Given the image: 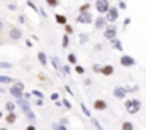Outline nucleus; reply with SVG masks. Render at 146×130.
<instances>
[{
  "mask_svg": "<svg viewBox=\"0 0 146 130\" xmlns=\"http://www.w3.org/2000/svg\"><path fill=\"white\" fill-rule=\"evenodd\" d=\"M61 105H63L66 110H72V101H70V100H66V98H65V100H61Z\"/></svg>",
  "mask_w": 146,
  "mask_h": 130,
  "instance_id": "nucleus-29",
  "label": "nucleus"
},
{
  "mask_svg": "<svg viewBox=\"0 0 146 130\" xmlns=\"http://www.w3.org/2000/svg\"><path fill=\"white\" fill-rule=\"evenodd\" d=\"M27 5H29V7H31V9H33L34 12H37V14H39V9H37V7H36V3H34L33 0H27Z\"/></svg>",
  "mask_w": 146,
  "mask_h": 130,
  "instance_id": "nucleus-34",
  "label": "nucleus"
},
{
  "mask_svg": "<svg viewBox=\"0 0 146 130\" xmlns=\"http://www.w3.org/2000/svg\"><path fill=\"white\" fill-rule=\"evenodd\" d=\"M60 123H61V125H65V127H68V118H61V120H60Z\"/></svg>",
  "mask_w": 146,
  "mask_h": 130,
  "instance_id": "nucleus-43",
  "label": "nucleus"
},
{
  "mask_svg": "<svg viewBox=\"0 0 146 130\" xmlns=\"http://www.w3.org/2000/svg\"><path fill=\"white\" fill-rule=\"evenodd\" d=\"M22 29L21 27H17V26H12L10 29H9V37L12 39V41H21L22 39Z\"/></svg>",
  "mask_w": 146,
  "mask_h": 130,
  "instance_id": "nucleus-7",
  "label": "nucleus"
},
{
  "mask_svg": "<svg viewBox=\"0 0 146 130\" xmlns=\"http://www.w3.org/2000/svg\"><path fill=\"white\" fill-rule=\"evenodd\" d=\"M34 103H36L37 106H42V105H44V100H36Z\"/></svg>",
  "mask_w": 146,
  "mask_h": 130,
  "instance_id": "nucleus-46",
  "label": "nucleus"
},
{
  "mask_svg": "<svg viewBox=\"0 0 146 130\" xmlns=\"http://www.w3.org/2000/svg\"><path fill=\"white\" fill-rule=\"evenodd\" d=\"M54 20H56V24H60V26H66V24H68L66 15H63V14H56V15H54Z\"/></svg>",
  "mask_w": 146,
  "mask_h": 130,
  "instance_id": "nucleus-15",
  "label": "nucleus"
},
{
  "mask_svg": "<svg viewBox=\"0 0 146 130\" xmlns=\"http://www.w3.org/2000/svg\"><path fill=\"white\" fill-rule=\"evenodd\" d=\"M19 22H21V24H26V17H24V15H22V14H21V15H19Z\"/></svg>",
  "mask_w": 146,
  "mask_h": 130,
  "instance_id": "nucleus-45",
  "label": "nucleus"
},
{
  "mask_svg": "<svg viewBox=\"0 0 146 130\" xmlns=\"http://www.w3.org/2000/svg\"><path fill=\"white\" fill-rule=\"evenodd\" d=\"M3 91H5V90H3V88H0V93H3Z\"/></svg>",
  "mask_w": 146,
  "mask_h": 130,
  "instance_id": "nucleus-51",
  "label": "nucleus"
},
{
  "mask_svg": "<svg viewBox=\"0 0 146 130\" xmlns=\"http://www.w3.org/2000/svg\"><path fill=\"white\" fill-rule=\"evenodd\" d=\"M129 22H131V19H129V17H127V19H124V27H127V26H129Z\"/></svg>",
  "mask_w": 146,
  "mask_h": 130,
  "instance_id": "nucleus-47",
  "label": "nucleus"
},
{
  "mask_svg": "<svg viewBox=\"0 0 146 130\" xmlns=\"http://www.w3.org/2000/svg\"><path fill=\"white\" fill-rule=\"evenodd\" d=\"M66 61H68V64H78V59H76V54H73V53H70L68 54V58H66Z\"/></svg>",
  "mask_w": 146,
  "mask_h": 130,
  "instance_id": "nucleus-19",
  "label": "nucleus"
},
{
  "mask_svg": "<svg viewBox=\"0 0 146 130\" xmlns=\"http://www.w3.org/2000/svg\"><path fill=\"white\" fill-rule=\"evenodd\" d=\"M49 61L53 63V66H54V69H56V71L60 73V59H58V56H53V58H51Z\"/></svg>",
  "mask_w": 146,
  "mask_h": 130,
  "instance_id": "nucleus-25",
  "label": "nucleus"
},
{
  "mask_svg": "<svg viewBox=\"0 0 146 130\" xmlns=\"http://www.w3.org/2000/svg\"><path fill=\"white\" fill-rule=\"evenodd\" d=\"M110 46H112V49H115V51H122V41L117 39V37L110 41Z\"/></svg>",
  "mask_w": 146,
  "mask_h": 130,
  "instance_id": "nucleus-17",
  "label": "nucleus"
},
{
  "mask_svg": "<svg viewBox=\"0 0 146 130\" xmlns=\"http://www.w3.org/2000/svg\"><path fill=\"white\" fill-rule=\"evenodd\" d=\"M3 27H5V26H3V20H0V32L3 31Z\"/></svg>",
  "mask_w": 146,
  "mask_h": 130,
  "instance_id": "nucleus-48",
  "label": "nucleus"
},
{
  "mask_svg": "<svg viewBox=\"0 0 146 130\" xmlns=\"http://www.w3.org/2000/svg\"><path fill=\"white\" fill-rule=\"evenodd\" d=\"M61 46L66 49L68 46H70V35H66V34H63V37H61Z\"/></svg>",
  "mask_w": 146,
  "mask_h": 130,
  "instance_id": "nucleus-23",
  "label": "nucleus"
},
{
  "mask_svg": "<svg viewBox=\"0 0 146 130\" xmlns=\"http://www.w3.org/2000/svg\"><path fill=\"white\" fill-rule=\"evenodd\" d=\"M119 7H121V10H126V9H127V5H126L124 0H119Z\"/></svg>",
  "mask_w": 146,
  "mask_h": 130,
  "instance_id": "nucleus-38",
  "label": "nucleus"
},
{
  "mask_svg": "<svg viewBox=\"0 0 146 130\" xmlns=\"http://www.w3.org/2000/svg\"><path fill=\"white\" fill-rule=\"evenodd\" d=\"M82 12H90V3H83L82 7H80V14Z\"/></svg>",
  "mask_w": 146,
  "mask_h": 130,
  "instance_id": "nucleus-33",
  "label": "nucleus"
},
{
  "mask_svg": "<svg viewBox=\"0 0 146 130\" xmlns=\"http://www.w3.org/2000/svg\"><path fill=\"white\" fill-rule=\"evenodd\" d=\"M51 100L58 101V100H60V95H58V93H51Z\"/></svg>",
  "mask_w": 146,
  "mask_h": 130,
  "instance_id": "nucleus-42",
  "label": "nucleus"
},
{
  "mask_svg": "<svg viewBox=\"0 0 146 130\" xmlns=\"http://www.w3.org/2000/svg\"><path fill=\"white\" fill-rule=\"evenodd\" d=\"M92 69H94L95 73H99V74H100V69H102V64H94V66H92Z\"/></svg>",
  "mask_w": 146,
  "mask_h": 130,
  "instance_id": "nucleus-36",
  "label": "nucleus"
},
{
  "mask_svg": "<svg viewBox=\"0 0 146 130\" xmlns=\"http://www.w3.org/2000/svg\"><path fill=\"white\" fill-rule=\"evenodd\" d=\"M63 27H65V34H66V35H72L73 34V27L70 24H66V26H63Z\"/></svg>",
  "mask_w": 146,
  "mask_h": 130,
  "instance_id": "nucleus-32",
  "label": "nucleus"
},
{
  "mask_svg": "<svg viewBox=\"0 0 146 130\" xmlns=\"http://www.w3.org/2000/svg\"><path fill=\"white\" fill-rule=\"evenodd\" d=\"M87 41H88V37H87L85 34H82V35H80V42L83 44V42H87Z\"/></svg>",
  "mask_w": 146,
  "mask_h": 130,
  "instance_id": "nucleus-41",
  "label": "nucleus"
},
{
  "mask_svg": "<svg viewBox=\"0 0 146 130\" xmlns=\"http://www.w3.org/2000/svg\"><path fill=\"white\" fill-rule=\"evenodd\" d=\"M70 71H72V69H70V66L68 64L63 66V74H70Z\"/></svg>",
  "mask_w": 146,
  "mask_h": 130,
  "instance_id": "nucleus-39",
  "label": "nucleus"
},
{
  "mask_svg": "<svg viewBox=\"0 0 146 130\" xmlns=\"http://www.w3.org/2000/svg\"><path fill=\"white\" fill-rule=\"evenodd\" d=\"M75 73L76 74H85V68L80 64H75Z\"/></svg>",
  "mask_w": 146,
  "mask_h": 130,
  "instance_id": "nucleus-28",
  "label": "nucleus"
},
{
  "mask_svg": "<svg viewBox=\"0 0 146 130\" xmlns=\"http://www.w3.org/2000/svg\"><path fill=\"white\" fill-rule=\"evenodd\" d=\"M112 95H114V98H117V100H124V98L127 97L126 86H115V88L112 90Z\"/></svg>",
  "mask_w": 146,
  "mask_h": 130,
  "instance_id": "nucleus-9",
  "label": "nucleus"
},
{
  "mask_svg": "<svg viewBox=\"0 0 146 130\" xmlns=\"http://www.w3.org/2000/svg\"><path fill=\"white\" fill-rule=\"evenodd\" d=\"M94 110H97V112H106L107 110V101L106 100H102V98H99V100H94Z\"/></svg>",
  "mask_w": 146,
  "mask_h": 130,
  "instance_id": "nucleus-10",
  "label": "nucleus"
},
{
  "mask_svg": "<svg viewBox=\"0 0 146 130\" xmlns=\"http://www.w3.org/2000/svg\"><path fill=\"white\" fill-rule=\"evenodd\" d=\"M7 9H9L10 12H15V10H17V5H15V3H10V5H9Z\"/></svg>",
  "mask_w": 146,
  "mask_h": 130,
  "instance_id": "nucleus-40",
  "label": "nucleus"
},
{
  "mask_svg": "<svg viewBox=\"0 0 146 130\" xmlns=\"http://www.w3.org/2000/svg\"><path fill=\"white\" fill-rule=\"evenodd\" d=\"M80 108H82V112H83V115H85V117L92 118V113H90V110L87 108V105H85V103H80Z\"/></svg>",
  "mask_w": 146,
  "mask_h": 130,
  "instance_id": "nucleus-24",
  "label": "nucleus"
},
{
  "mask_svg": "<svg viewBox=\"0 0 146 130\" xmlns=\"http://www.w3.org/2000/svg\"><path fill=\"white\" fill-rule=\"evenodd\" d=\"M15 106H17L15 101H7V103H5V110H7V113H9V112H15Z\"/></svg>",
  "mask_w": 146,
  "mask_h": 130,
  "instance_id": "nucleus-21",
  "label": "nucleus"
},
{
  "mask_svg": "<svg viewBox=\"0 0 146 130\" xmlns=\"http://www.w3.org/2000/svg\"><path fill=\"white\" fill-rule=\"evenodd\" d=\"M124 108H126V112H127L129 115H136V113H139V110H141V100H138V98H129V100L124 101Z\"/></svg>",
  "mask_w": 146,
  "mask_h": 130,
  "instance_id": "nucleus-1",
  "label": "nucleus"
},
{
  "mask_svg": "<svg viewBox=\"0 0 146 130\" xmlns=\"http://www.w3.org/2000/svg\"><path fill=\"white\" fill-rule=\"evenodd\" d=\"M106 22L107 24H114L115 20H119V9L117 7H109V10L106 12Z\"/></svg>",
  "mask_w": 146,
  "mask_h": 130,
  "instance_id": "nucleus-3",
  "label": "nucleus"
},
{
  "mask_svg": "<svg viewBox=\"0 0 146 130\" xmlns=\"http://www.w3.org/2000/svg\"><path fill=\"white\" fill-rule=\"evenodd\" d=\"M2 118H3V112L0 110V120H2Z\"/></svg>",
  "mask_w": 146,
  "mask_h": 130,
  "instance_id": "nucleus-49",
  "label": "nucleus"
},
{
  "mask_svg": "<svg viewBox=\"0 0 146 130\" xmlns=\"http://www.w3.org/2000/svg\"><path fill=\"white\" fill-rule=\"evenodd\" d=\"M121 130H134V123L133 122H122L121 123Z\"/></svg>",
  "mask_w": 146,
  "mask_h": 130,
  "instance_id": "nucleus-20",
  "label": "nucleus"
},
{
  "mask_svg": "<svg viewBox=\"0 0 146 130\" xmlns=\"http://www.w3.org/2000/svg\"><path fill=\"white\" fill-rule=\"evenodd\" d=\"M33 95H34L37 100H44V95H42V91H39V90H33Z\"/></svg>",
  "mask_w": 146,
  "mask_h": 130,
  "instance_id": "nucleus-31",
  "label": "nucleus"
},
{
  "mask_svg": "<svg viewBox=\"0 0 146 130\" xmlns=\"http://www.w3.org/2000/svg\"><path fill=\"white\" fill-rule=\"evenodd\" d=\"M14 79L10 76H5V74H0V85H12Z\"/></svg>",
  "mask_w": 146,
  "mask_h": 130,
  "instance_id": "nucleus-18",
  "label": "nucleus"
},
{
  "mask_svg": "<svg viewBox=\"0 0 146 130\" xmlns=\"http://www.w3.org/2000/svg\"><path fill=\"white\" fill-rule=\"evenodd\" d=\"M24 88L26 86H24L22 81H14L10 85V88H9V93L15 98V100H19V98H24Z\"/></svg>",
  "mask_w": 146,
  "mask_h": 130,
  "instance_id": "nucleus-2",
  "label": "nucleus"
},
{
  "mask_svg": "<svg viewBox=\"0 0 146 130\" xmlns=\"http://www.w3.org/2000/svg\"><path fill=\"white\" fill-rule=\"evenodd\" d=\"M44 2H46V5H48V7H53V9L60 5V0H44Z\"/></svg>",
  "mask_w": 146,
  "mask_h": 130,
  "instance_id": "nucleus-27",
  "label": "nucleus"
},
{
  "mask_svg": "<svg viewBox=\"0 0 146 130\" xmlns=\"http://www.w3.org/2000/svg\"><path fill=\"white\" fill-rule=\"evenodd\" d=\"M37 61L41 63V66H44V68H46L49 59H48V56H46V54H44L42 51H39V53H37Z\"/></svg>",
  "mask_w": 146,
  "mask_h": 130,
  "instance_id": "nucleus-16",
  "label": "nucleus"
},
{
  "mask_svg": "<svg viewBox=\"0 0 146 130\" xmlns=\"http://www.w3.org/2000/svg\"><path fill=\"white\" fill-rule=\"evenodd\" d=\"M94 26H95V29H99V31H104V29H106V26H107V22H106V19L100 15V17L94 19Z\"/></svg>",
  "mask_w": 146,
  "mask_h": 130,
  "instance_id": "nucleus-12",
  "label": "nucleus"
},
{
  "mask_svg": "<svg viewBox=\"0 0 146 130\" xmlns=\"http://www.w3.org/2000/svg\"><path fill=\"white\" fill-rule=\"evenodd\" d=\"M104 37H106L107 41H112V39H115V37H117V27H115L114 24H109V26H106V29H104Z\"/></svg>",
  "mask_w": 146,
  "mask_h": 130,
  "instance_id": "nucleus-6",
  "label": "nucleus"
},
{
  "mask_svg": "<svg viewBox=\"0 0 146 130\" xmlns=\"http://www.w3.org/2000/svg\"><path fill=\"white\" fill-rule=\"evenodd\" d=\"M15 105H17V106H21V110H22L24 113L31 110V103H29L26 98H19V100H15Z\"/></svg>",
  "mask_w": 146,
  "mask_h": 130,
  "instance_id": "nucleus-11",
  "label": "nucleus"
},
{
  "mask_svg": "<svg viewBox=\"0 0 146 130\" xmlns=\"http://www.w3.org/2000/svg\"><path fill=\"white\" fill-rule=\"evenodd\" d=\"M0 69H12V63H5V61H0Z\"/></svg>",
  "mask_w": 146,
  "mask_h": 130,
  "instance_id": "nucleus-30",
  "label": "nucleus"
},
{
  "mask_svg": "<svg viewBox=\"0 0 146 130\" xmlns=\"http://www.w3.org/2000/svg\"><path fill=\"white\" fill-rule=\"evenodd\" d=\"M100 74H102V76H112V74H114V66L112 64H104L102 69H100Z\"/></svg>",
  "mask_w": 146,
  "mask_h": 130,
  "instance_id": "nucleus-14",
  "label": "nucleus"
},
{
  "mask_svg": "<svg viewBox=\"0 0 146 130\" xmlns=\"http://www.w3.org/2000/svg\"><path fill=\"white\" fill-rule=\"evenodd\" d=\"M53 130H68V129L61 123H53Z\"/></svg>",
  "mask_w": 146,
  "mask_h": 130,
  "instance_id": "nucleus-35",
  "label": "nucleus"
},
{
  "mask_svg": "<svg viewBox=\"0 0 146 130\" xmlns=\"http://www.w3.org/2000/svg\"><path fill=\"white\" fill-rule=\"evenodd\" d=\"M119 63H121V66H124V68H134L136 66L134 58L133 56H127V54H122L121 59H119Z\"/></svg>",
  "mask_w": 146,
  "mask_h": 130,
  "instance_id": "nucleus-8",
  "label": "nucleus"
},
{
  "mask_svg": "<svg viewBox=\"0 0 146 130\" xmlns=\"http://www.w3.org/2000/svg\"><path fill=\"white\" fill-rule=\"evenodd\" d=\"M0 130H9V129H5V127H0Z\"/></svg>",
  "mask_w": 146,
  "mask_h": 130,
  "instance_id": "nucleus-50",
  "label": "nucleus"
},
{
  "mask_svg": "<svg viewBox=\"0 0 146 130\" xmlns=\"http://www.w3.org/2000/svg\"><path fill=\"white\" fill-rule=\"evenodd\" d=\"M90 122H92V125H94V127H95L97 130H104V127L100 125V122H99L97 118H90Z\"/></svg>",
  "mask_w": 146,
  "mask_h": 130,
  "instance_id": "nucleus-26",
  "label": "nucleus"
},
{
  "mask_svg": "<svg viewBox=\"0 0 146 130\" xmlns=\"http://www.w3.org/2000/svg\"><path fill=\"white\" fill-rule=\"evenodd\" d=\"M138 90H139L138 86H131V88H126V91H127V93H136Z\"/></svg>",
  "mask_w": 146,
  "mask_h": 130,
  "instance_id": "nucleus-37",
  "label": "nucleus"
},
{
  "mask_svg": "<svg viewBox=\"0 0 146 130\" xmlns=\"http://www.w3.org/2000/svg\"><path fill=\"white\" fill-rule=\"evenodd\" d=\"M3 118H5V123L7 125H14L17 122V113L15 112H9L7 115H3Z\"/></svg>",
  "mask_w": 146,
  "mask_h": 130,
  "instance_id": "nucleus-13",
  "label": "nucleus"
},
{
  "mask_svg": "<svg viewBox=\"0 0 146 130\" xmlns=\"http://www.w3.org/2000/svg\"><path fill=\"white\" fill-rule=\"evenodd\" d=\"M110 2L109 0H95V10L100 14V15H106V12L109 10Z\"/></svg>",
  "mask_w": 146,
  "mask_h": 130,
  "instance_id": "nucleus-4",
  "label": "nucleus"
},
{
  "mask_svg": "<svg viewBox=\"0 0 146 130\" xmlns=\"http://www.w3.org/2000/svg\"><path fill=\"white\" fill-rule=\"evenodd\" d=\"M26 130H37V129H36V125H34V123H29V125L26 127Z\"/></svg>",
  "mask_w": 146,
  "mask_h": 130,
  "instance_id": "nucleus-44",
  "label": "nucleus"
},
{
  "mask_svg": "<svg viewBox=\"0 0 146 130\" xmlns=\"http://www.w3.org/2000/svg\"><path fill=\"white\" fill-rule=\"evenodd\" d=\"M26 118L29 120V123H34V122H36V115H34V112H33V110L26 112Z\"/></svg>",
  "mask_w": 146,
  "mask_h": 130,
  "instance_id": "nucleus-22",
  "label": "nucleus"
},
{
  "mask_svg": "<svg viewBox=\"0 0 146 130\" xmlns=\"http://www.w3.org/2000/svg\"><path fill=\"white\" fill-rule=\"evenodd\" d=\"M76 22H78V24H83V26L92 24V22H94V15H92L90 12H82V14L76 15Z\"/></svg>",
  "mask_w": 146,
  "mask_h": 130,
  "instance_id": "nucleus-5",
  "label": "nucleus"
}]
</instances>
